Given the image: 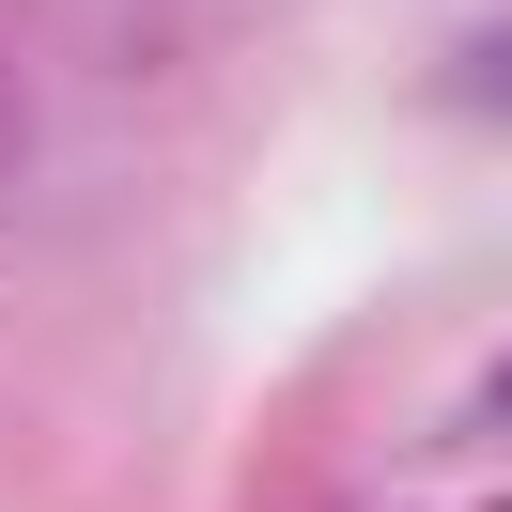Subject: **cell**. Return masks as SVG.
<instances>
[{
  "label": "cell",
  "mask_w": 512,
  "mask_h": 512,
  "mask_svg": "<svg viewBox=\"0 0 512 512\" xmlns=\"http://www.w3.org/2000/svg\"><path fill=\"white\" fill-rule=\"evenodd\" d=\"M481 419H512V357H497V373H481Z\"/></svg>",
  "instance_id": "3"
},
{
  "label": "cell",
  "mask_w": 512,
  "mask_h": 512,
  "mask_svg": "<svg viewBox=\"0 0 512 512\" xmlns=\"http://www.w3.org/2000/svg\"><path fill=\"white\" fill-rule=\"evenodd\" d=\"M435 109L450 125H512V16H481V32L435 63Z\"/></svg>",
  "instance_id": "1"
},
{
  "label": "cell",
  "mask_w": 512,
  "mask_h": 512,
  "mask_svg": "<svg viewBox=\"0 0 512 512\" xmlns=\"http://www.w3.org/2000/svg\"><path fill=\"white\" fill-rule=\"evenodd\" d=\"M16 140H32V94H16V63H0V171H16Z\"/></svg>",
  "instance_id": "2"
}]
</instances>
